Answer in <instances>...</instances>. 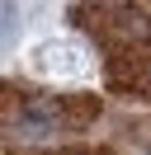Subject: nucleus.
<instances>
[{
	"mask_svg": "<svg viewBox=\"0 0 151 155\" xmlns=\"http://www.w3.org/2000/svg\"><path fill=\"white\" fill-rule=\"evenodd\" d=\"M109 85L132 99H151V57L137 47H118L109 57Z\"/></svg>",
	"mask_w": 151,
	"mask_h": 155,
	"instance_id": "obj_1",
	"label": "nucleus"
}]
</instances>
